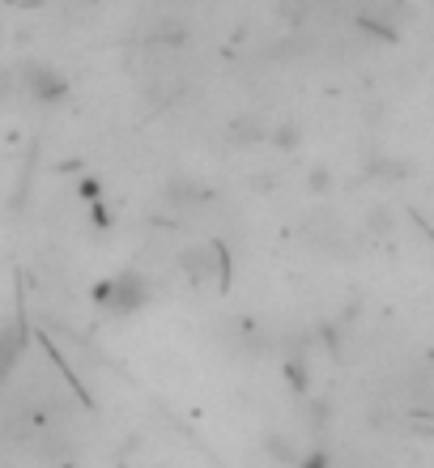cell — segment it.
Masks as SVG:
<instances>
[{
    "instance_id": "6da1fadb",
    "label": "cell",
    "mask_w": 434,
    "mask_h": 468,
    "mask_svg": "<svg viewBox=\"0 0 434 468\" xmlns=\"http://www.w3.org/2000/svg\"><path fill=\"white\" fill-rule=\"evenodd\" d=\"M145 277H137V272H124V277H115L107 290L99 294V303L107 311H115V315H132V311L145 307Z\"/></svg>"
},
{
    "instance_id": "7a4b0ae2",
    "label": "cell",
    "mask_w": 434,
    "mask_h": 468,
    "mask_svg": "<svg viewBox=\"0 0 434 468\" xmlns=\"http://www.w3.org/2000/svg\"><path fill=\"white\" fill-rule=\"evenodd\" d=\"M22 354H26V328H22V320H13L0 328V383H5V375L17 367Z\"/></svg>"
}]
</instances>
